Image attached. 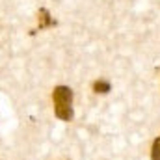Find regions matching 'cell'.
<instances>
[{"label": "cell", "mask_w": 160, "mask_h": 160, "mask_svg": "<svg viewBox=\"0 0 160 160\" xmlns=\"http://www.w3.org/2000/svg\"><path fill=\"white\" fill-rule=\"evenodd\" d=\"M52 101H54V114L62 121H71L75 118L73 112V89L67 86H58L52 91Z\"/></svg>", "instance_id": "1"}, {"label": "cell", "mask_w": 160, "mask_h": 160, "mask_svg": "<svg viewBox=\"0 0 160 160\" xmlns=\"http://www.w3.org/2000/svg\"><path fill=\"white\" fill-rule=\"evenodd\" d=\"M110 82L108 80H97V82H93V91L95 93H108L110 91Z\"/></svg>", "instance_id": "2"}, {"label": "cell", "mask_w": 160, "mask_h": 160, "mask_svg": "<svg viewBox=\"0 0 160 160\" xmlns=\"http://www.w3.org/2000/svg\"><path fill=\"white\" fill-rule=\"evenodd\" d=\"M151 160H160V134H158V138L153 142V149H151Z\"/></svg>", "instance_id": "3"}]
</instances>
